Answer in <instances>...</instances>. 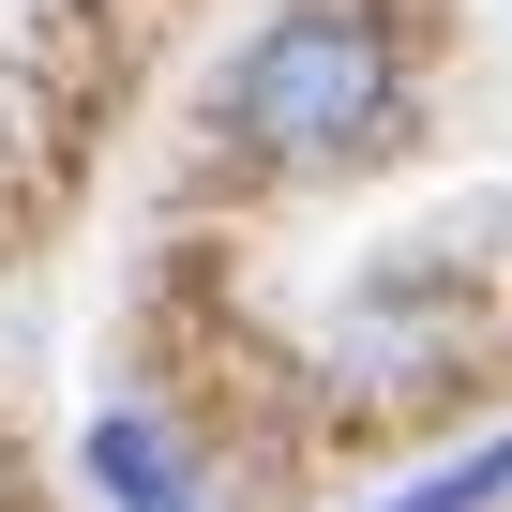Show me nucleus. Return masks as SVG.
I'll return each mask as SVG.
<instances>
[{"label": "nucleus", "mask_w": 512, "mask_h": 512, "mask_svg": "<svg viewBox=\"0 0 512 512\" xmlns=\"http://www.w3.org/2000/svg\"><path fill=\"white\" fill-rule=\"evenodd\" d=\"M377 121H392V31L347 16V0H302V16H272L226 61V136L272 151V166H332Z\"/></svg>", "instance_id": "obj_1"}, {"label": "nucleus", "mask_w": 512, "mask_h": 512, "mask_svg": "<svg viewBox=\"0 0 512 512\" xmlns=\"http://www.w3.org/2000/svg\"><path fill=\"white\" fill-rule=\"evenodd\" d=\"M91 497H106V512H211V497H196V452H181L151 407H106V422H91Z\"/></svg>", "instance_id": "obj_2"}, {"label": "nucleus", "mask_w": 512, "mask_h": 512, "mask_svg": "<svg viewBox=\"0 0 512 512\" xmlns=\"http://www.w3.org/2000/svg\"><path fill=\"white\" fill-rule=\"evenodd\" d=\"M512 497V437H467V452H437V467H407L392 497H362V512H497Z\"/></svg>", "instance_id": "obj_3"}]
</instances>
